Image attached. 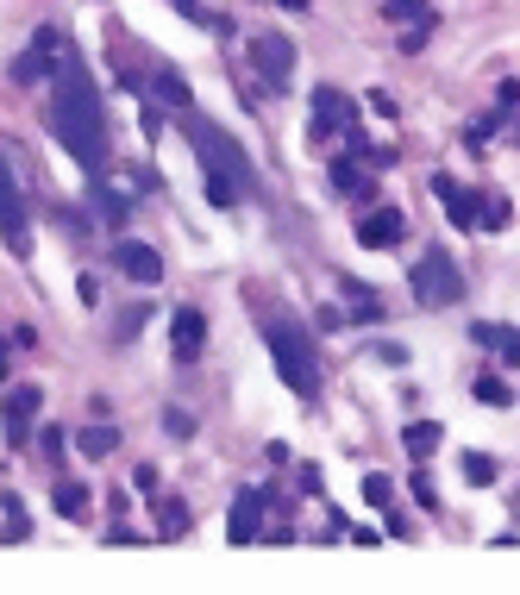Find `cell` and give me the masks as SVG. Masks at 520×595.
<instances>
[{
	"instance_id": "cell-27",
	"label": "cell",
	"mask_w": 520,
	"mask_h": 595,
	"mask_svg": "<svg viewBox=\"0 0 520 595\" xmlns=\"http://www.w3.org/2000/svg\"><path fill=\"white\" fill-rule=\"evenodd\" d=\"M157 533H163V539L188 533V514H182V502H163V520H157Z\"/></svg>"
},
{
	"instance_id": "cell-23",
	"label": "cell",
	"mask_w": 520,
	"mask_h": 595,
	"mask_svg": "<svg viewBox=\"0 0 520 595\" xmlns=\"http://www.w3.org/2000/svg\"><path fill=\"white\" fill-rule=\"evenodd\" d=\"M364 502H370V508H389V502H395V483H389L383 470H370V476H364Z\"/></svg>"
},
{
	"instance_id": "cell-31",
	"label": "cell",
	"mask_w": 520,
	"mask_h": 595,
	"mask_svg": "<svg viewBox=\"0 0 520 595\" xmlns=\"http://www.w3.org/2000/svg\"><path fill=\"white\" fill-rule=\"evenodd\" d=\"M132 483L145 489V495H157V470H151V464H138V470H132Z\"/></svg>"
},
{
	"instance_id": "cell-6",
	"label": "cell",
	"mask_w": 520,
	"mask_h": 595,
	"mask_svg": "<svg viewBox=\"0 0 520 595\" xmlns=\"http://www.w3.org/2000/svg\"><path fill=\"white\" fill-rule=\"evenodd\" d=\"M251 63H257V76H264L270 88H289V76H295V44L282 38V32H257V38H251Z\"/></svg>"
},
{
	"instance_id": "cell-11",
	"label": "cell",
	"mask_w": 520,
	"mask_h": 595,
	"mask_svg": "<svg viewBox=\"0 0 520 595\" xmlns=\"http://www.w3.org/2000/svg\"><path fill=\"white\" fill-rule=\"evenodd\" d=\"M358 238H364L370 251H383V245H401V238H408V213H401V207H376V213H364Z\"/></svg>"
},
{
	"instance_id": "cell-3",
	"label": "cell",
	"mask_w": 520,
	"mask_h": 595,
	"mask_svg": "<svg viewBox=\"0 0 520 595\" xmlns=\"http://www.w3.org/2000/svg\"><path fill=\"white\" fill-rule=\"evenodd\" d=\"M264 339H270V357H276V376H282V383H289L301 401H320V357H314V339H307L295 320H270Z\"/></svg>"
},
{
	"instance_id": "cell-4",
	"label": "cell",
	"mask_w": 520,
	"mask_h": 595,
	"mask_svg": "<svg viewBox=\"0 0 520 595\" xmlns=\"http://www.w3.org/2000/svg\"><path fill=\"white\" fill-rule=\"evenodd\" d=\"M408 289H414L420 307H452V301H464V276H458V264H452L445 251H427V257L414 264Z\"/></svg>"
},
{
	"instance_id": "cell-2",
	"label": "cell",
	"mask_w": 520,
	"mask_h": 595,
	"mask_svg": "<svg viewBox=\"0 0 520 595\" xmlns=\"http://www.w3.org/2000/svg\"><path fill=\"white\" fill-rule=\"evenodd\" d=\"M182 132H188V145L201 151V176H214V182H232L239 195H251V188H257V176H251V157L239 151V138H232V132H220L214 119H201L195 107L182 113Z\"/></svg>"
},
{
	"instance_id": "cell-18",
	"label": "cell",
	"mask_w": 520,
	"mask_h": 595,
	"mask_svg": "<svg viewBox=\"0 0 520 595\" xmlns=\"http://www.w3.org/2000/svg\"><path fill=\"white\" fill-rule=\"evenodd\" d=\"M439 439H445V433H439L433 420H414L408 433H401V445H408V458H427V451H439Z\"/></svg>"
},
{
	"instance_id": "cell-13",
	"label": "cell",
	"mask_w": 520,
	"mask_h": 595,
	"mask_svg": "<svg viewBox=\"0 0 520 595\" xmlns=\"http://www.w3.org/2000/svg\"><path fill=\"white\" fill-rule=\"evenodd\" d=\"M433 195L445 201V213H452V226H477V195H470L464 182H452V176H433Z\"/></svg>"
},
{
	"instance_id": "cell-20",
	"label": "cell",
	"mask_w": 520,
	"mask_h": 595,
	"mask_svg": "<svg viewBox=\"0 0 520 595\" xmlns=\"http://www.w3.org/2000/svg\"><path fill=\"white\" fill-rule=\"evenodd\" d=\"M57 514H63V520H82V514H88V489H82V483H63V489H57Z\"/></svg>"
},
{
	"instance_id": "cell-19",
	"label": "cell",
	"mask_w": 520,
	"mask_h": 595,
	"mask_svg": "<svg viewBox=\"0 0 520 595\" xmlns=\"http://www.w3.org/2000/svg\"><path fill=\"white\" fill-rule=\"evenodd\" d=\"M508 220H514L508 195H483V201H477V226H483V232H502Z\"/></svg>"
},
{
	"instance_id": "cell-22",
	"label": "cell",
	"mask_w": 520,
	"mask_h": 595,
	"mask_svg": "<svg viewBox=\"0 0 520 595\" xmlns=\"http://www.w3.org/2000/svg\"><path fill=\"white\" fill-rule=\"evenodd\" d=\"M76 445L88 451V458H107V451H113V445H120V433H113V426H88V433H82Z\"/></svg>"
},
{
	"instance_id": "cell-8",
	"label": "cell",
	"mask_w": 520,
	"mask_h": 595,
	"mask_svg": "<svg viewBox=\"0 0 520 595\" xmlns=\"http://www.w3.org/2000/svg\"><path fill=\"white\" fill-rule=\"evenodd\" d=\"M264 508H270V495L245 489L239 502H232V514H226V539H232V545H251V539H264Z\"/></svg>"
},
{
	"instance_id": "cell-12",
	"label": "cell",
	"mask_w": 520,
	"mask_h": 595,
	"mask_svg": "<svg viewBox=\"0 0 520 595\" xmlns=\"http://www.w3.org/2000/svg\"><path fill=\"white\" fill-rule=\"evenodd\" d=\"M113 264H120L132 282H157L163 276V257H157V245H145V238H126V245L113 251Z\"/></svg>"
},
{
	"instance_id": "cell-17",
	"label": "cell",
	"mask_w": 520,
	"mask_h": 595,
	"mask_svg": "<svg viewBox=\"0 0 520 595\" xmlns=\"http://www.w3.org/2000/svg\"><path fill=\"white\" fill-rule=\"evenodd\" d=\"M477 345H489V351H502V364H520V332H508V326H477Z\"/></svg>"
},
{
	"instance_id": "cell-24",
	"label": "cell",
	"mask_w": 520,
	"mask_h": 595,
	"mask_svg": "<svg viewBox=\"0 0 520 595\" xmlns=\"http://www.w3.org/2000/svg\"><path fill=\"white\" fill-rule=\"evenodd\" d=\"M101 220H107V226H126V220H132V201L120 195V188H107V195H101Z\"/></svg>"
},
{
	"instance_id": "cell-25",
	"label": "cell",
	"mask_w": 520,
	"mask_h": 595,
	"mask_svg": "<svg viewBox=\"0 0 520 595\" xmlns=\"http://www.w3.org/2000/svg\"><path fill=\"white\" fill-rule=\"evenodd\" d=\"M464 483H477V489H489V483H495V464L483 458V451H464Z\"/></svg>"
},
{
	"instance_id": "cell-34",
	"label": "cell",
	"mask_w": 520,
	"mask_h": 595,
	"mask_svg": "<svg viewBox=\"0 0 520 595\" xmlns=\"http://www.w3.org/2000/svg\"><path fill=\"white\" fill-rule=\"evenodd\" d=\"M514 126H520V113H514Z\"/></svg>"
},
{
	"instance_id": "cell-10",
	"label": "cell",
	"mask_w": 520,
	"mask_h": 595,
	"mask_svg": "<svg viewBox=\"0 0 520 595\" xmlns=\"http://www.w3.org/2000/svg\"><path fill=\"white\" fill-rule=\"evenodd\" d=\"M57 51H63V38H57V32H38V38H32V51L13 63V82H44V76H51V69L63 63Z\"/></svg>"
},
{
	"instance_id": "cell-30",
	"label": "cell",
	"mask_w": 520,
	"mask_h": 595,
	"mask_svg": "<svg viewBox=\"0 0 520 595\" xmlns=\"http://www.w3.org/2000/svg\"><path fill=\"white\" fill-rule=\"evenodd\" d=\"M138 326H145V307H126V314H120V339H132Z\"/></svg>"
},
{
	"instance_id": "cell-5",
	"label": "cell",
	"mask_w": 520,
	"mask_h": 595,
	"mask_svg": "<svg viewBox=\"0 0 520 595\" xmlns=\"http://www.w3.org/2000/svg\"><path fill=\"white\" fill-rule=\"evenodd\" d=\"M0 238H7L13 257L32 251V220H26V201H19V182H13L7 151H0Z\"/></svg>"
},
{
	"instance_id": "cell-21",
	"label": "cell",
	"mask_w": 520,
	"mask_h": 595,
	"mask_svg": "<svg viewBox=\"0 0 520 595\" xmlns=\"http://www.w3.org/2000/svg\"><path fill=\"white\" fill-rule=\"evenodd\" d=\"M383 13L395 19V26H401V19H408V26H420V19H433V7H427V0H383Z\"/></svg>"
},
{
	"instance_id": "cell-32",
	"label": "cell",
	"mask_w": 520,
	"mask_h": 595,
	"mask_svg": "<svg viewBox=\"0 0 520 595\" xmlns=\"http://www.w3.org/2000/svg\"><path fill=\"white\" fill-rule=\"evenodd\" d=\"M276 7H295V13H301V7H307V0H276Z\"/></svg>"
},
{
	"instance_id": "cell-9",
	"label": "cell",
	"mask_w": 520,
	"mask_h": 595,
	"mask_svg": "<svg viewBox=\"0 0 520 595\" xmlns=\"http://www.w3.org/2000/svg\"><path fill=\"white\" fill-rule=\"evenodd\" d=\"M207 345V320H201V307H176V320H170V351H176V364H195Z\"/></svg>"
},
{
	"instance_id": "cell-26",
	"label": "cell",
	"mask_w": 520,
	"mask_h": 595,
	"mask_svg": "<svg viewBox=\"0 0 520 595\" xmlns=\"http://www.w3.org/2000/svg\"><path fill=\"white\" fill-rule=\"evenodd\" d=\"M477 401H489V408H508V383H502V376H477Z\"/></svg>"
},
{
	"instance_id": "cell-7",
	"label": "cell",
	"mask_w": 520,
	"mask_h": 595,
	"mask_svg": "<svg viewBox=\"0 0 520 595\" xmlns=\"http://www.w3.org/2000/svg\"><path fill=\"white\" fill-rule=\"evenodd\" d=\"M333 132H358V107L339 88H314V138H333Z\"/></svg>"
},
{
	"instance_id": "cell-28",
	"label": "cell",
	"mask_w": 520,
	"mask_h": 595,
	"mask_svg": "<svg viewBox=\"0 0 520 595\" xmlns=\"http://www.w3.org/2000/svg\"><path fill=\"white\" fill-rule=\"evenodd\" d=\"M176 7H182V19H195V26H220V19L201 7V0H176Z\"/></svg>"
},
{
	"instance_id": "cell-16",
	"label": "cell",
	"mask_w": 520,
	"mask_h": 595,
	"mask_svg": "<svg viewBox=\"0 0 520 595\" xmlns=\"http://www.w3.org/2000/svg\"><path fill=\"white\" fill-rule=\"evenodd\" d=\"M151 94H157L163 107H176V113H188V107H195V101H188V82L176 76V69H157V76H151Z\"/></svg>"
},
{
	"instance_id": "cell-33",
	"label": "cell",
	"mask_w": 520,
	"mask_h": 595,
	"mask_svg": "<svg viewBox=\"0 0 520 595\" xmlns=\"http://www.w3.org/2000/svg\"><path fill=\"white\" fill-rule=\"evenodd\" d=\"M0 376H7V351H0Z\"/></svg>"
},
{
	"instance_id": "cell-15",
	"label": "cell",
	"mask_w": 520,
	"mask_h": 595,
	"mask_svg": "<svg viewBox=\"0 0 520 595\" xmlns=\"http://www.w3.org/2000/svg\"><path fill=\"white\" fill-rule=\"evenodd\" d=\"M333 188L339 195H351V201H370L376 195V176H370V163H333Z\"/></svg>"
},
{
	"instance_id": "cell-29",
	"label": "cell",
	"mask_w": 520,
	"mask_h": 595,
	"mask_svg": "<svg viewBox=\"0 0 520 595\" xmlns=\"http://www.w3.org/2000/svg\"><path fill=\"white\" fill-rule=\"evenodd\" d=\"M38 451H44V458H57V451H63V433H57V426H44V433H38Z\"/></svg>"
},
{
	"instance_id": "cell-1",
	"label": "cell",
	"mask_w": 520,
	"mask_h": 595,
	"mask_svg": "<svg viewBox=\"0 0 520 595\" xmlns=\"http://www.w3.org/2000/svg\"><path fill=\"white\" fill-rule=\"evenodd\" d=\"M44 119H51L57 145L76 157L88 176H107V113H101V94H94L88 69L76 57L57 63V94H51V107H44Z\"/></svg>"
},
{
	"instance_id": "cell-14",
	"label": "cell",
	"mask_w": 520,
	"mask_h": 595,
	"mask_svg": "<svg viewBox=\"0 0 520 595\" xmlns=\"http://www.w3.org/2000/svg\"><path fill=\"white\" fill-rule=\"evenodd\" d=\"M38 401H44V395H38L32 383L7 395V439H13V445H19V439H26V433H32V414H38Z\"/></svg>"
}]
</instances>
